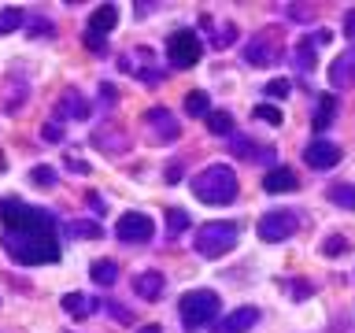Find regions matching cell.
Returning a JSON list of instances; mask_svg holds the SVG:
<instances>
[{
	"mask_svg": "<svg viewBox=\"0 0 355 333\" xmlns=\"http://www.w3.org/2000/svg\"><path fill=\"white\" fill-rule=\"evenodd\" d=\"M0 219H4L0 244L15 263L26 266L60 263V237H55V219L49 211L19 204L15 196H4L0 200Z\"/></svg>",
	"mask_w": 355,
	"mask_h": 333,
	"instance_id": "1",
	"label": "cell"
},
{
	"mask_svg": "<svg viewBox=\"0 0 355 333\" xmlns=\"http://www.w3.org/2000/svg\"><path fill=\"white\" fill-rule=\"evenodd\" d=\"M193 193L204 200V204H230L237 196V171L226 163H211L193 178Z\"/></svg>",
	"mask_w": 355,
	"mask_h": 333,
	"instance_id": "2",
	"label": "cell"
},
{
	"mask_svg": "<svg viewBox=\"0 0 355 333\" xmlns=\"http://www.w3.org/2000/svg\"><path fill=\"white\" fill-rule=\"evenodd\" d=\"M237 222H226V219H218V222H207V226H200L196 233V252L204 255V259H218V255H226L233 244H237Z\"/></svg>",
	"mask_w": 355,
	"mask_h": 333,
	"instance_id": "3",
	"label": "cell"
},
{
	"mask_svg": "<svg viewBox=\"0 0 355 333\" xmlns=\"http://www.w3.org/2000/svg\"><path fill=\"white\" fill-rule=\"evenodd\" d=\"M218 307H222L218 293H211V289H196V293H185L182 300H178V311H182L189 330H200V326H207V322H215Z\"/></svg>",
	"mask_w": 355,
	"mask_h": 333,
	"instance_id": "4",
	"label": "cell"
},
{
	"mask_svg": "<svg viewBox=\"0 0 355 333\" xmlns=\"http://www.w3.org/2000/svg\"><path fill=\"white\" fill-rule=\"evenodd\" d=\"M200 56H204V44H200V37L193 30H178L166 37V60H171V67H178V71L196 67Z\"/></svg>",
	"mask_w": 355,
	"mask_h": 333,
	"instance_id": "5",
	"label": "cell"
},
{
	"mask_svg": "<svg viewBox=\"0 0 355 333\" xmlns=\"http://www.w3.org/2000/svg\"><path fill=\"white\" fill-rule=\"evenodd\" d=\"M115 237L126 241V244H148L155 237V222H152V215H144V211H126V215H119V222H115Z\"/></svg>",
	"mask_w": 355,
	"mask_h": 333,
	"instance_id": "6",
	"label": "cell"
},
{
	"mask_svg": "<svg viewBox=\"0 0 355 333\" xmlns=\"http://www.w3.org/2000/svg\"><path fill=\"white\" fill-rule=\"evenodd\" d=\"M119 26V8L115 4H100L93 15H89V30H85V44L93 52H104V41L107 33Z\"/></svg>",
	"mask_w": 355,
	"mask_h": 333,
	"instance_id": "7",
	"label": "cell"
},
{
	"mask_svg": "<svg viewBox=\"0 0 355 333\" xmlns=\"http://www.w3.org/2000/svg\"><path fill=\"white\" fill-rule=\"evenodd\" d=\"M296 215H293V211H266V215L259 219V226H255V230H259V237L266 241V244H277V241H285V237H293V233H296Z\"/></svg>",
	"mask_w": 355,
	"mask_h": 333,
	"instance_id": "8",
	"label": "cell"
},
{
	"mask_svg": "<svg viewBox=\"0 0 355 333\" xmlns=\"http://www.w3.org/2000/svg\"><path fill=\"white\" fill-rule=\"evenodd\" d=\"M304 163L315 166V171H329V166L340 163V148L333 141H315V144L304 148Z\"/></svg>",
	"mask_w": 355,
	"mask_h": 333,
	"instance_id": "9",
	"label": "cell"
},
{
	"mask_svg": "<svg viewBox=\"0 0 355 333\" xmlns=\"http://www.w3.org/2000/svg\"><path fill=\"white\" fill-rule=\"evenodd\" d=\"M255 322H259V311H255V307H237V311H230L222 322H215L211 330H215V333H248Z\"/></svg>",
	"mask_w": 355,
	"mask_h": 333,
	"instance_id": "10",
	"label": "cell"
},
{
	"mask_svg": "<svg viewBox=\"0 0 355 333\" xmlns=\"http://www.w3.org/2000/svg\"><path fill=\"white\" fill-rule=\"evenodd\" d=\"M166 289V278L159 271H141L137 278H133V293H137L141 300H159Z\"/></svg>",
	"mask_w": 355,
	"mask_h": 333,
	"instance_id": "11",
	"label": "cell"
},
{
	"mask_svg": "<svg viewBox=\"0 0 355 333\" xmlns=\"http://www.w3.org/2000/svg\"><path fill=\"white\" fill-rule=\"evenodd\" d=\"M300 185V178L288 171V166H270V171L263 174V189L266 193H293Z\"/></svg>",
	"mask_w": 355,
	"mask_h": 333,
	"instance_id": "12",
	"label": "cell"
},
{
	"mask_svg": "<svg viewBox=\"0 0 355 333\" xmlns=\"http://www.w3.org/2000/svg\"><path fill=\"white\" fill-rule=\"evenodd\" d=\"M144 119H148V126H152L155 133H159L163 141H174L178 133H182V130H178V119H174L166 108H152V111H144Z\"/></svg>",
	"mask_w": 355,
	"mask_h": 333,
	"instance_id": "13",
	"label": "cell"
},
{
	"mask_svg": "<svg viewBox=\"0 0 355 333\" xmlns=\"http://www.w3.org/2000/svg\"><path fill=\"white\" fill-rule=\"evenodd\" d=\"M277 44L274 41H266V37H255L252 44H248V49H244V56H248V63L252 67H266V63H274L277 60Z\"/></svg>",
	"mask_w": 355,
	"mask_h": 333,
	"instance_id": "14",
	"label": "cell"
},
{
	"mask_svg": "<svg viewBox=\"0 0 355 333\" xmlns=\"http://www.w3.org/2000/svg\"><path fill=\"white\" fill-rule=\"evenodd\" d=\"M63 311H67V315H74V318H89L96 311V300L89 293H67L63 296Z\"/></svg>",
	"mask_w": 355,
	"mask_h": 333,
	"instance_id": "15",
	"label": "cell"
},
{
	"mask_svg": "<svg viewBox=\"0 0 355 333\" xmlns=\"http://www.w3.org/2000/svg\"><path fill=\"white\" fill-rule=\"evenodd\" d=\"M230 152H233V155H241V160H266V163L274 160V148H255V141H252V137H233Z\"/></svg>",
	"mask_w": 355,
	"mask_h": 333,
	"instance_id": "16",
	"label": "cell"
},
{
	"mask_svg": "<svg viewBox=\"0 0 355 333\" xmlns=\"http://www.w3.org/2000/svg\"><path fill=\"white\" fill-rule=\"evenodd\" d=\"M329 82L333 85H355V52L340 56V60L329 67Z\"/></svg>",
	"mask_w": 355,
	"mask_h": 333,
	"instance_id": "17",
	"label": "cell"
},
{
	"mask_svg": "<svg viewBox=\"0 0 355 333\" xmlns=\"http://www.w3.org/2000/svg\"><path fill=\"white\" fill-rule=\"evenodd\" d=\"M67 111H71V119H89V108L82 104V93H78V89H67L63 100L55 104V115H67Z\"/></svg>",
	"mask_w": 355,
	"mask_h": 333,
	"instance_id": "18",
	"label": "cell"
},
{
	"mask_svg": "<svg viewBox=\"0 0 355 333\" xmlns=\"http://www.w3.org/2000/svg\"><path fill=\"white\" fill-rule=\"evenodd\" d=\"M89 278H93L96 285H115V282H119V263H115V259H96V263H89Z\"/></svg>",
	"mask_w": 355,
	"mask_h": 333,
	"instance_id": "19",
	"label": "cell"
},
{
	"mask_svg": "<svg viewBox=\"0 0 355 333\" xmlns=\"http://www.w3.org/2000/svg\"><path fill=\"white\" fill-rule=\"evenodd\" d=\"M185 111H189V115H196V119H207L211 115V100H207L204 89H193V93L185 96Z\"/></svg>",
	"mask_w": 355,
	"mask_h": 333,
	"instance_id": "20",
	"label": "cell"
},
{
	"mask_svg": "<svg viewBox=\"0 0 355 333\" xmlns=\"http://www.w3.org/2000/svg\"><path fill=\"white\" fill-rule=\"evenodd\" d=\"M293 63L300 67V71H315V37H307V41H300L296 44V56H293Z\"/></svg>",
	"mask_w": 355,
	"mask_h": 333,
	"instance_id": "21",
	"label": "cell"
},
{
	"mask_svg": "<svg viewBox=\"0 0 355 333\" xmlns=\"http://www.w3.org/2000/svg\"><path fill=\"white\" fill-rule=\"evenodd\" d=\"M207 130L218 133V137H226V133H233V115H226V111H211V115H207Z\"/></svg>",
	"mask_w": 355,
	"mask_h": 333,
	"instance_id": "22",
	"label": "cell"
},
{
	"mask_svg": "<svg viewBox=\"0 0 355 333\" xmlns=\"http://www.w3.org/2000/svg\"><path fill=\"white\" fill-rule=\"evenodd\" d=\"M333 111H337V96H322V100H318V115H315V130L329 126V122H333Z\"/></svg>",
	"mask_w": 355,
	"mask_h": 333,
	"instance_id": "23",
	"label": "cell"
},
{
	"mask_svg": "<svg viewBox=\"0 0 355 333\" xmlns=\"http://www.w3.org/2000/svg\"><path fill=\"white\" fill-rule=\"evenodd\" d=\"M329 200H333V204H337V207H355V185H333L329 189Z\"/></svg>",
	"mask_w": 355,
	"mask_h": 333,
	"instance_id": "24",
	"label": "cell"
},
{
	"mask_svg": "<svg viewBox=\"0 0 355 333\" xmlns=\"http://www.w3.org/2000/svg\"><path fill=\"white\" fill-rule=\"evenodd\" d=\"M74 233V237H89V241H96V237H104V230H100V222H71V226H67Z\"/></svg>",
	"mask_w": 355,
	"mask_h": 333,
	"instance_id": "25",
	"label": "cell"
},
{
	"mask_svg": "<svg viewBox=\"0 0 355 333\" xmlns=\"http://www.w3.org/2000/svg\"><path fill=\"white\" fill-rule=\"evenodd\" d=\"M22 22H26V15H22L19 8H4V11H0V33H11L15 26H22Z\"/></svg>",
	"mask_w": 355,
	"mask_h": 333,
	"instance_id": "26",
	"label": "cell"
},
{
	"mask_svg": "<svg viewBox=\"0 0 355 333\" xmlns=\"http://www.w3.org/2000/svg\"><path fill=\"white\" fill-rule=\"evenodd\" d=\"M166 230H171L174 237H178L182 230H189V211H182V207H171V211H166Z\"/></svg>",
	"mask_w": 355,
	"mask_h": 333,
	"instance_id": "27",
	"label": "cell"
},
{
	"mask_svg": "<svg viewBox=\"0 0 355 333\" xmlns=\"http://www.w3.org/2000/svg\"><path fill=\"white\" fill-rule=\"evenodd\" d=\"M30 182L37 185V189H52V185H55V171L41 163V166H33V171H30Z\"/></svg>",
	"mask_w": 355,
	"mask_h": 333,
	"instance_id": "28",
	"label": "cell"
},
{
	"mask_svg": "<svg viewBox=\"0 0 355 333\" xmlns=\"http://www.w3.org/2000/svg\"><path fill=\"white\" fill-rule=\"evenodd\" d=\"M252 115L263 119V122H270V126H282V111H277L274 104H259V108L252 111Z\"/></svg>",
	"mask_w": 355,
	"mask_h": 333,
	"instance_id": "29",
	"label": "cell"
},
{
	"mask_svg": "<svg viewBox=\"0 0 355 333\" xmlns=\"http://www.w3.org/2000/svg\"><path fill=\"white\" fill-rule=\"evenodd\" d=\"M263 89H266L270 96H288V78H270Z\"/></svg>",
	"mask_w": 355,
	"mask_h": 333,
	"instance_id": "30",
	"label": "cell"
},
{
	"mask_svg": "<svg viewBox=\"0 0 355 333\" xmlns=\"http://www.w3.org/2000/svg\"><path fill=\"white\" fill-rule=\"evenodd\" d=\"M344 248H348V241H344V237H329L326 244H322V252H326V255H340Z\"/></svg>",
	"mask_w": 355,
	"mask_h": 333,
	"instance_id": "31",
	"label": "cell"
},
{
	"mask_svg": "<svg viewBox=\"0 0 355 333\" xmlns=\"http://www.w3.org/2000/svg\"><path fill=\"white\" fill-rule=\"evenodd\" d=\"M41 133H44V141H63V126H60V122H49Z\"/></svg>",
	"mask_w": 355,
	"mask_h": 333,
	"instance_id": "32",
	"label": "cell"
},
{
	"mask_svg": "<svg viewBox=\"0 0 355 333\" xmlns=\"http://www.w3.org/2000/svg\"><path fill=\"white\" fill-rule=\"evenodd\" d=\"M344 33L355 41V11H348V15H344Z\"/></svg>",
	"mask_w": 355,
	"mask_h": 333,
	"instance_id": "33",
	"label": "cell"
},
{
	"mask_svg": "<svg viewBox=\"0 0 355 333\" xmlns=\"http://www.w3.org/2000/svg\"><path fill=\"white\" fill-rule=\"evenodd\" d=\"M93 211H96V215H104V211H107V204H104L100 196H93Z\"/></svg>",
	"mask_w": 355,
	"mask_h": 333,
	"instance_id": "34",
	"label": "cell"
},
{
	"mask_svg": "<svg viewBox=\"0 0 355 333\" xmlns=\"http://www.w3.org/2000/svg\"><path fill=\"white\" fill-rule=\"evenodd\" d=\"M137 333H159V326H144V330H137Z\"/></svg>",
	"mask_w": 355,
	"mask_h": 333,
	"instance_id": "35",
	"label": "cell"
}]
</instances>
